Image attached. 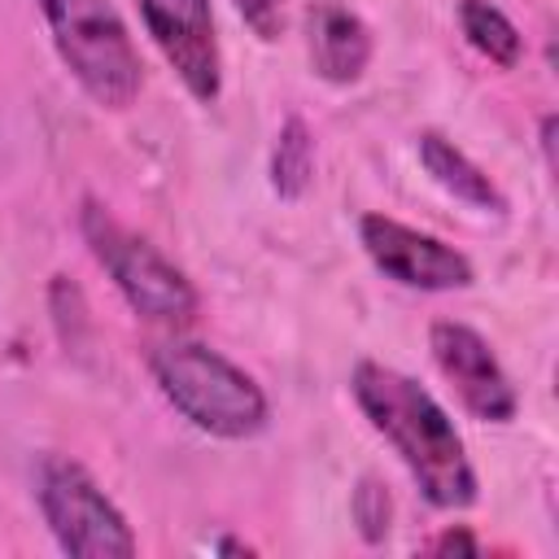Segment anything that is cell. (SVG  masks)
<instances>
[{"instance_id": "5bb4252c", "label": "cell", "mask_w": 559, "mask_h": 559, "mask_svg": "<svg viewBox=\"0 0 559 559\" xmlns=\"http://www.w3.org/2000/svg\"><path fill=\"white\" fill-rule=\"evenodd\" d=\"M240 22L262 39V44H275L288 26V0H231Z\"/></svg>"}, {"instance_id": "2e32d148", "label": "cell", "mask_w": 559, "mask_h": 559, "mask_svg": "<svg viewBox=\"0 0 559 559\" xmlns=\"http://www.w3.org/2000/svg\"><path fill=\"white\" fill-rule=\"evenodd\" d=\"M542 157H546V170H555V114L542 118Z\"/></svg>"}, {"instance_id": "8992f818", "label": "cell", "mask_w": 559, "mask_h": 559, "mask_svg": "<svg viewBox=\"0 0 559 559\" xmlns=\"http://www.w3.org/2000/svg\"><path fill=\"white\" fill-rule=\"evenodd\" d=\"M358 245L371 258V266L402 288L454 293V288H472V280H476V266L467 253H459L454 245H445L402 218H389V214H362Z\"/></svg>"}, {"instance_id": "9a60e30c", "label": "cell", "mask_w": 559, "mask_h": 559, "mask_svg": "<svg viewBox=\"0 0 559 559\" xmlns=\"http://www.w3.org/2000/svg\"><path fill=\"white\" fill-rule=\"evenodd\" d=\"M428 550H432V555H480V542H476L463 524H454V528H441V533L428 542Z\"/></svg>"}, {"instance_id": "ba28073f", "label": "cell", "mask_w": 559, "mask_h": 559, "mask_svg": "<svg viewBox=\"0 0 559 559\" xmlns=\"http://www.w3.org/2000/svg\"><path fill=\"white\" fill-rule=\"evenodd\" d=\"M148 39L179 74L192 100L214 105L223 92V48L210 0H135Z\"/></svg>"}, {"instance_id": "3957f363", "label": "cell", "mask_w": 559, "mask_h": 559, "mask_svg": "<svg viewBox=\"0 0 559 559\" xmlns=\"http://www.w3.org/2000/svg\"><path fill=\"white\" fill-rule=\"evenodd\" d=\"M79 231H83L92 258L114 280V288L122 293V301L131 306V314H140L144 323H157V328H183L197 319V310H201L197 284L153 240L131 231L114 210H105L100 201L87 197L79 210Z\"/></svg>"}, {"instance_id": "e0dca14e", "label": "cell", "mask_w": 559, "mask_h": 559, "mask_svg": "<svg viewBox=\"0 0 559 559\" xmlns=\"http://www.w3.org/2000/svg\"><path fill=\"white\" fill-rule=\"evenodd\" d=\"M214 550H218V555H253V546H245V542H236V537H218Z\"/></svg>"}, {"instance_id": "6da1fadb", "label": "cell", "mask_w": 559, "mask_h": 559, "mask_svg": "<svg viewBox=\"0 0 559 559\" xmlns=\"http://www.w3.org/2000/svg\"><path fill=\"white\" fill-rule=\"evenodd\" d=\"M349 393L362 411V419L393 445L428 507L437 511H463L476 502V467L467 459V445L445 415V406L406 371L362 358L354 362Z\"/></svg>"}, {"instance_id": "5b68a950", "label": "cell", "mask_w": 559, "mask_h": 559, "mask_svg": "<svg viewBox=\"0 0 559 559\" xmlns=\"http://www.w3.org/2000/svg\"><path fill=\"white\" fill-rule=\"evenodd\" d=\"M35 502L57 546L74 559H131L140 550L127 515L79 459L44 454L35 467Z\"/></svg>"}, {"instance_id": "7c38bea8", "label": "cell", "mask_w": 559, "mask_h": 559, "mask_svg": "<svg viewBox=\"0 0 559 559\" xmlns=\"http://www.w3.org/2000/svg\"><path fill=\"white\" fill-rule=\"evenodd\" d=\"M314 183V131L306 118L288 114L271 144V192L280 201H301Z\"/></svg>"}, {"instance_id": "277c9868", "label": "cell", "mask_w": 559, "mask_h": 559, "mask_svg": "<svg viewBox=\"0 0 559 559\" xmlns=\"http://www.w3.org/2000/svg\"><path fill=\"white\" fill-rule=\"evenodd\" d=\"M52 48L83 96L100 109H127L144 87V66L114 0H35Z\"/></svg>"}, {"instance_id": "4fadbf2b", "label": "cell", "mask_w": 559, "mask_h": 559, "mask_svg": "<svg viewBox=\"0 0 559 559\" xmlns=\"http://www.w3.org/2000/svg\"><path fill=\"white\" fill-rule=\"evenodd\" d=\"M354 524L362 533V542H384L389 537V520H393V498L389 485L380 476H362L354 489Z\"/></svg>"}, {"instance_id": "30bf717a", "label": "cell", "mask_w": 559, "mask_h": 559, "mask_svg": "<svg viewBox=\"0 0 559 559\" xmlns=\"http://www.w3.org/2000/svg\"><path fill=\"white\" fill-rule=\"evenodd\" d=\"M415 153H419V166L428 170V179L450 192L454 201L480 210V214H507V197L502 188L489 179V170L480 162H472L450 135L441 131H419L415 135Z\"/></svg>"}, {"instance_id": "8fae6325", "label": "cell", "mask_w": 559, "mask_h": 559, "mask_svg": "<svg viewBox=\"0 0 559 559\" xmlns=\"http://www.w3.org/2000/svg\"><path fill=\"white\" fill-rule=\"evenodd\" d=\"M459 31L463 39L498 70H515L524 57V35L515 31V22L493 4V0H459Z\"/></svg>"}, {"instance_id": "52a82bcc", "label": "cell", "mask_w": 559, "mask_h": 559, "mask_svg": "<svg viewBox=\"0 0 559 559\" xmlns=\"http://www.w3.org/2000/svg\"><path fill=\"white\" fill-rule=\"evenodd\" d=\"M428 354L467 415H476L485 424H511L515 419L520 393H515L507 367L498 362L493 345L472 323L437 319L428 328Z\"/></svg>"}, {"instance_id": "7a4b0ae2", "label": "cell", "mask_w": 559, "mask_h": 559, "mask_svg": "<svg viewBox=\"0 0 559 559\" xmlns=\"http://www.w3.org/2000/svg\"><path fill=\"white\" fill-rule=\"evenodd\" d=\"M148 371L162 397L205 437L249 441L271 424L262 384L205 341H157L148 349Z\"/></svg>"}, {"instance_id": "9c48e42d", "label": "cell", "mask_w": 559, "mask_h": 559, "mask_svg": "<svg viewBox=\"0 0 559 559\" xmlns=\"http://www.w3.org/2000/svg\"><path fill=\"white\" fill-rule=\"evenodd\" d=\"M306 48H310V66L323 83L349 87L367 74L376 39H371V26L354 9L323 0L306 13Z\"/></svg>"}]
</instances>
